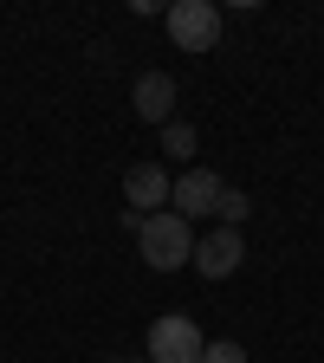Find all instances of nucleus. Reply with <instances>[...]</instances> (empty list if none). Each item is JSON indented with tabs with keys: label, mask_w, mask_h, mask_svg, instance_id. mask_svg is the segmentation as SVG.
Masks as SVG:
<instances>
[{
	"label": "nucleus",
	"mask_w": 324,
	"mask_h": 363,
	"mask_svg": "<svg viewBox=\"0 0 324 363\" xmlns=\"http://www.w3.org/2000/svg\"><path fill=\"white\" fill-rule=\"evenodd\" d=\"M136 247H143V259L156 272H175V266L195 259V227L181 220L175 208H162V214H150L143 227H136Z\"/></svg>",
	"instance_id": "1"
},
{
	"label": "nucleus",
	"mask_w": 324,
	"mask_h": 363,
	"mask_svg": "<svg viewBox=\"0 0 324 363\" xmlns=\"http://www.w3.org/2000/svg\"><path fill=\"white\" fill-rule=\"evenodd\" d=\"M169 39L181 45V52H214L220 45V7L214 0H175V7L162 13Z\"/></svg>",
	"instance_id": "2"
},
{
	"label": "nucleus",
	"mask_w": 324,
	"mask_h": 363,
	"mask_svg": "<svg viewBox=\"0 0 324 363\" xmlns=\"http://www.w3.org/2000/svg\"><path fill=\"white\" fill-rule=\"evenodd\" d=\"M201 350H208V337L189 311H169L150 325V363H201Z\"/></svg>",
	"instance_id": "3"
},
{
	"label": "nucleus",
	"mask_w": 324,
	"mask_h": 363,
	"mask_svg": "<svg viewBox=\"0 0 324 363\" xmlns=\"http://www.w3.org/2000/svg\"><path fill=\"white\" fill-rule=\"evenodd\" d=\"M240 259H247V234H240V227H208V234L195 240V272H201V279H234V272H240Z\"/></svg>",
	"instance_id": "4"
},
{
	"label": "nucleus",
	"mask_w": 324,
	"mask_h": 363,
	"mask_svg": "<svg viewBox=\"0 0 324 363\" xmlns=\"http://www.w3.org/2000/svg\"><path fill=\"white\" fill-rule=\"evenodd\" d=\"M169 189H175V175H169L162 162H130V169H123V201H130L136 220L162 214V208H169Z\"/></svg>",
	"instance_id": "5"
},
{
	"label": "nucleus",
	"mask_w": 324,
	"mask_h": 363,
	"mask_svg": "<svg viewBox=\"0 0 324 363\" xmlns=\"http://www.w3.org/2000/svg\"><path fill=\"white\" fill-rule=\"evenodd\" d=\"M220 189H227V182H220L214 169H181V175H175V189H169V208L195 227V220H208V214H214Z\"/></svg>",
	"instance_id": "6"
},
{
	"label": "nucleus",
	"mask_w": 324,
	"mask_h": 363,
	"mask_svg": "<svg viewBox=\"0 0 324 363\" xmlns=\"http://www.w3.org/2000/svg\"><path fill=\"white\" fill-rule=\"evenodd\" d=\"M130 104H136L143 123H175V78L169 72H143L136 91H130Z\"/></svg>",
	"instance_id": "7"
},
{
	"label": "nucleus",
	"mask_w": 324,
	"mask_h": 363,
	"mask_svg": "<svg viewBox=\"0 0 324 363\" xmlns=\"http://www.w3.org/2000/svg\"><path fill=\"white\" fill-rule=\"evenodd\" d=\"M195 150H201V136H195V123H181V117H175V123H162V156H175V162H189Z\"/></svg>",
	"instance_id": "8"
},
{
	"label": "nucleus",
	"mask_w": 324,
	"mask_h": 363,
	"mask_svg": "<svg viewBox=\"0 0 324 363\" xmlns=\"http://www.w3.org/2000/svg\"><path fill=\"white\" fill-rule=\"evenodd\" d=\"M253 214V201H247V189H220V201H214V220L220 227H240Z\"/></svg>",
	"instance_id": "9"
},
{
	"label": "nucleus",
	"mask_w": 324,
	"mask_h": 363,
	"mask_svg": "<svg viewBox=\"0 0 324 363\" xmlns=\"http://www.w3.org/2000/svg\"><path fill=\"white\" fill-rule=\"evenodd\" d=\"M201 363H247V350H240L234 337H214V344L201 350Z\"/></svg>",
	"instance_id": "10"
},
{
	"label": "nucleus",
	"mask_w": 324,
	"mask_h": 363,
	"mask_svg": "<svg viewBox=\"0 0 324 363\" xmlns=\"http://www.w3.org/2000/svg\"><path fill=\"white\" fill-rule=\"evenodd\" d=\"M111 363H150V357H111Z\"/></svg>",
	"instance_id": "11"
}]
</instances>
